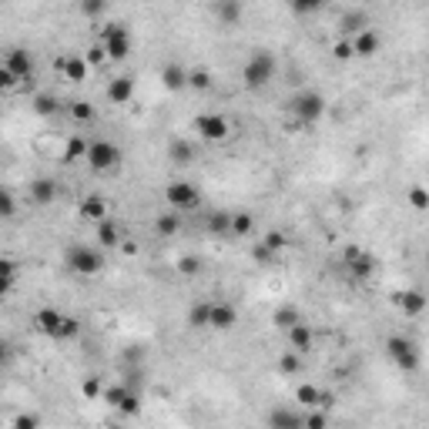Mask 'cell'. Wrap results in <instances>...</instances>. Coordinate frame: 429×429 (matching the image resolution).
Segmentation results:
<instances>
[{
  "label": "cell",
  "mask_w": 429,
  "mask_h": 429,
  "mask_svg": "<svg viewBox=\"0 0 429 429\" xmlns=\"http://www.w3.org/2000/svg\"><path fill=\"white\" fill-rule=\"evenodd\" d=\"M278 74V61L268 54V50H255L252 57L245 61L242 67V84H245L248 91H261V88H268Z\"/></svg>",
  "instance_id": "cell-1"
},
{
  "label": "cell",
  "mask_w": 429,
  "mask_h": 429,
  "mask_svg": "<svg viewBox=\"0 0 429 429\" xmlns=\"http://www.w3.org/2000/svg\"><path fill=\"white\" fill-rule=\"evenodd\" d=\"M285 111L295 118V124H315L325 114V97L319 91H299L289 97Z\"/></svg>",
  "instance_id": "cell-2"
},
{
  "label": "cell",
  "mask_w": 429,
  "mask_h": 429,
  "mask_svg": "<svg viewBox=\"0 0 429 429\" xmlns=\"http://www.w3.org/2000/svg\"><path fill=\"white\" fill-rule=\"evenodd\" d=\"M64 268L74 272V275H97L104 268V259L91 245H71L64 252Z\"/></svg>",
  "instance_id": "cell-3"
},
{
  "label": "cell",
  "mask_w": 429,
  "mask_h": 429,
  "mask_svg": "<svg viewBox=\"0 0 429 429\" xmlns=\"http://www.w3.org/2000/svg\"><path fill=\"white\" fill-rule=\"evenodd\" d=\"M386 355H389L402 372H416V369H419V349H416V342L409 336L386 339Z\"/></svg>",
  "instance_id": "cell-4"
},
{
  "label": "cell",
  "mask_w": 429,
  "mask_h": 429,
  "mask_svg": "<svg viewBox=\"0 0 429 429\" xmlns=\"http://www.w3.org/2000/svg\"><path fill=\"white\" fill-rule=\"evenodd\" d=\"M101 44L107 50V61H128V54L135 47L124 24H107V27H101Z\"/></svg>",
  "instance_id": "cell-5"
},
{
  "label": "cell",
  "mask_w": 429,
  "mask_h": 429,
  "mask_svg": "<svg viewBox=\"0 0 429 429\" xmlns=\"http://www.w3.org/2000/svg\"><path fill=\"white\" fill-rule=\"evenodd\" d=\"M118 165H121V148H118L114 141H107V138L91 141V151H88V168L97 171V175H104V171L118 168Z\"/></svg>",
  "instance_id": "cell-6"
},
{
  "label": "cell",
  "mask_w": 429,
  "mask_h": 429,
  "mask_svg": "<svg viewBox=\"0 0 429 429\" xmlns=\"http://www.w3.org/2000/svg\"><path fill=\"white\" fill-rule=\"evenodd\" d=\"M165 201H168L175 212H195L201 205V191L191 182H171L165 188Z\"/></svg>",
  "instance_id": "cell-7"
},
{
  "label": "cell",
  "mask_w": 429,
  "mask_h": 429,
  "mask_svg": "<svg viewBox=\"0 0 429 429\" xmlns=\"http://www.w3.org/2000/svg\"><path fill=\"white\" fill-rule=\"evenodd\" d=\"M195 135L201 141H229L231 138V124L225 114H198L195 118Z\"/></svg>",
  "instance_id": "cell-8"
},
{
  "label": "cell",
  "mask_w": 429,
  "mask_h": 429,
  "mask_svg": "<svg viewBox=\"0 0 429 429\" xmlns=\"http://www.w3.org/2000/svg\"><path fill=\"white\" fill-rule=\"evenodd\" d=\"M342 261H346V268H349V275L359 278V282H366V278L376 275V259L369 255V252H362L359 245H349L346 252H342Z\"/></svg>",
  "instance_id": "cell-9"
},
{
  "label": "cell",
  "mask_w": 429,
  "mask_h": 429,
  "mask_svg": "<svg viewBox=\"0 0 429 429\" xmlns=\"http://www.w3.org/2000/svg\"><path fill=\"white\" fill-rule=\"evenodd\" d=\"M64 322H67V315H64L61 308H54V306L37 308V312H34V329H37L41 336H47V339H57V342L64 339Z\"/></svg>",
  "instance_id": "cell-10"
},
{
  "label": "cell",
  "mask_w": 429,
  "mask_h": 429,
  "mask_svg": "<svg viewBox=\"0 0 429 429\" xmlns=\"http://www.w3.org/2000/svg\"><path fill=\"white\" fill-rule=\"evenodd\" d=\"M57 71L64 74V81L81 84V81L88 77V71H91V61H88L84 54H67V57H61V61H57Z\"/></svg>",
  "instance_id": "cell-11"
},
{
  "label": "cell",
  "mask_w": 429,
  "mask_h": 429,
  "mask_svg": "<svg viewBox=\"0 0 429 429\" xmlns=\"http://www.w3.org/2000/svg\"><path fill=\"white\" fill-rule=\"evenodd\" d=\"M212 14L218 24L231 27V24H238L245 17V4L242 0H212Z\"/></svg>",
  "instance_id": "cell-12"
},
{
  "label": "cell",
  "mask_w": 429,
  "mask_h": 429,
  "mask_svg": "<svg viewBox=\"0 0 429 429\" xmlns=\"http://www.w3.org/2000/svg\"><path fill=\"white\" fill-rule=\"evenodd\" d=\"M4 64H7V67H11V71H14L20 81H27V84L34 81V54H31V50H24V47H14V50L7 54V61H4Z\"/></svg>",
  "instance_id": "cell-13"
},
{
  "label": "cell",
  "mask_w": 429,
  "mask_h": 429,
  "mask_svg": "<svg viewBox=\"0 0 429 429\" xmlns=\"http://www.w3.org/2000/svg\"><path fill=\"white\" fill-rule=\"evenodd\" d=\"M393 302H396V308L402 312V315H423V312H426V306H429V299H426V295H423L419 289L399 292Z\"/></svg>",
  "instance_id": "cell-14"
},
{
  "label": "cell",
  "mask_w": 429,
  "mask_h": 429,
  "mask_svg": "<svg viewBox=\"0 0 429 429\" xmlns=\"http://www.w3.org/2000/svg\"><path fill=\"white\" fill-rule=\"evenodd\" d=\"M107 101H111V104H128V101H135V77L121 74V77H114V81H107Z\"/></svg>",
  "instance_id": "cell-15"
},
{
  "label": "cell",
  "mask_w": 429,
  "mask_h": 429,
  "mask_svg": "<svg viewBox=\"0 0 429 429\" xmlns=\"http://www.w3.org/2000/svg\"><path fill=\"white\" fill-rule=\"evenodd\" d=\"M57 182L54 178H34L31 184H27V195H31L34 205H54V198H57Z\"/></svg>",
  "instance_id": "cell-16"
},
{
  "label": "cell",
  "mask_w": 429,
  "mask_h": 429,
  "mask_svg": "<svg viewBox=\"0 0 429 429\" xmlns=\"http://www.w3.org/2000/svg\"><path fill=\"white\" fill-rule=\"evenodd\" d=\"M107 212H111V208H107V201L101 198V195H88V198H81V205H77V214H81L84 222H94V225L104 222Z\"/></svg>",
  "instance_id": "cell-17"
},
{
  "label": "cell",
  "mask_w": 429,
  "mask_h": 429,
  "mask_svg": "<svg viewBox=\"0 0 429 429\" xmlns=\"http://www.w3.org/2000/svg\"><path fill=\"white\" fill-rule=\"evenodd\" d=\"M235 322H238V308L229 302H212V329L229 332V329H235Z\"/></svg>",
  "instance_id": "cell-18"
},
{
  "label": "cell",
  "mask_w": 429,
  "mask_h": 429,
  "mask_svg": "<svg viewBox=\"0 0 429 429\" xmlns=\"http://www.w3.org/2000/svg\"><path fill=\"white\" fill-rule=\"evenodd\" d=\"M265 423L272 429H299V426H306V416H299L295 409H272V413L265 416Z\"/></svg>",
  "instance_id": "cell-19"
},
{
  "label": "cell",
  "mask_w": 429,
  "mask_h": 429,
  "mask_svg": "<svg viewBox=\"0 0 429 429\" xmlns=\"http://www.w3.org/2000/svg\"><path fill=\"white\" fill-rule=\"evenodd\" d=\"M353 44H355V57H376L379 47H383V41H379V34L372 31V27H366L362 34L353 37Z\"/></svg>",
  "instance_id": "cell-20"
},
{
  "label": "cell",
  "mask_w": 429,
  "mask_h": 429,
  "mask_svg": "<svg viewBox=\"0 0 429 429\" xmlns=\"http://www.w3.org/2000/svg\"><path fill=\"white\" fill-rule=\"evenodd\" d=\"M88 151H91V141L84 138V135H71L67 144H64V161H67V165L88 161Z\"/></svg>",
  "instance_id": "cell-21"
},
{
  "label": "cell",
  "mask_w": 429,
  "mask_h": 429,
  "mask_svg": "<svg viewBox=\"0 0 429 429\" xmlns=\"http://www.w3.org/2000/svg\"><path fill=\"white\" fill-rule=\"evenodd\" d=\"M285 336H289V346L292 349H295V353H312V342H315V336H312V329H308L306 322H299V325H292L289 332H285Z\"/></svg>",
  "instance_id": "cell-22"
},
{
  "label": "cell",
  "mask_w": 429,
  "mask_h": 429,
  "mask_svg": "<svg viewBox=\"0 0 429 429\" xmlns=\"http://www.w3.org/2000/svg\"><path fill=\"white\" fill-rule=\"evenodd\" d=\"M161 84H165V91H182V88H188V71L182 64H165L161 67Z\"/></svg>",
  "instance_id": "cell-23"
},
{
  "label": "cell",
  "mask_w": 429,
  "mask_h": 429,
  "mask_svg": "<svg viewBox=\"0 0 429 429\" xmlns=\"http://www.w3.org/2000/svg\"><path fill=\"white\" fill-rule=\"evenodd\" d=\"M366 27H369V17L362 11H349V14H342V20H339L342 37H355V34H362Z\"/></svg>",
  "instance_id": "cell-24"
},
{
  "label": "cell",
  "mask_w": 429,
  "mask_h": 429,
  "mask_svg": "<svg viewBox=\"0 0 429 429\" xmlns=\"http://www.w3.org/2000/svg\"><path fill=\"white\" fill-rule=\"evenodd\" d=\"M168 158L171 161H175V165H191V161H195V144H191V141L188 138H175L168 144Z\"/></svg>",
  "instance_id": "cell-25"
},
{
  "label": "cell",
  "mask_w": 429,
  "mask_h": 429,
  "mask_svg": "<svg viewBox=\"0 0 429 429\" xmlns=\"http://www.w3.org/2000/svg\"><path fill=\"white\" fill-rule=\"evenodd\" d=\"M97 242H101L104 248H118V245H121V229H118L111 218L97 222Z\"/></svg>",
  "instance_id": "cell-26"
},
{
  "label": "cell",
  "mask_w": 429,
  "mask_h": 429,
  "mask_svg": "<svg viewBox=\"0 0 429 429\" xmlns=\"http://www.w3.org/2000/svg\"><path fill=\"white\" fill-rule=\"evenodd\" d=\"M188 325L191 329H212V302H198L188 308Z\"/></svg>",
  "instance_id": "cell-27"
},
{
  "label": "cell",
  "mask_w": 429,
  "mask_h": 429,
  "mask_svg": "<svg viewBox=\"0 0 429 429\" xmlns=\"http://www.w3.org/2000/svg\"><path fill=\"white\" fill-rule=\"evenodd\" d=\"M272 322H275V329H282V332H289L292 325H299L302 322V312L295 306H282L275 308V315H272Z\"/></svg>",
  "instance_id": "cell-28"
},
{
  "label": "cell",
  "mask_w": 429,
  "mask_h": 429,
  "mask_svg": "<svg viewBox=\"0 0 429 429\" xmlns=\"http://www.w3.org/2000/svg\"><path fill=\"white\" fill-rule=\"evenodd\" d=\"M255 231V214L252 212H231V235H238V238H245Z\"/></svg>",
  "instance_id": "cell-29"
},
{
  "label": "cell",
  "mask_w": 429,
  "mask_h": 429,
  "mask_svg": "<svg viewBox=\"0 0 429 429\" xmlns=\"http://www.w3.org/2000/svg\"><path fill=\"white\" fill-rule=\"evenodd\" d=\"M205 229L212 235H231V212H212L205 218Z\"/></svg>",
  "instance_id": "cell-30"
},
{
  "label": "cell",
  "mask_w": 429,
  "mask_h": 429,
  "mask_svg": "<svg viewBox=\"0 0 429 429\" xmlns=\"http://www.w3.org/2000/svg\"><path fill=\"white\" fill-rule=\"evenodd\" d=\"M128 393H131V386L128 383H111V386H104V393H101V399H104L111 409H118L124 399H128Z\"/></svg>",
  "instance_id": "cell-31"
},
{
  "label": "cell",
  "mask_w": 429,
  "mask_h": 429,
  "mask_svg": "<svg viewBox=\"0 0 429 429\" xmlns=\"http://www.w3.org/2000/svg\"><path fill=\"white\" fill-rule=\"evenodd\" d=\"M61 111V101L54 97V94H37L34 97V114H41V118H54Z\"/></svg>",
  "instance_id": "cell-32"
},
{
  "label": "cell",
  "mask_w": 429,
  "mask_h": 429,
  "mask_svg": "<svg viewBox=\"0 0 429 429\" xmlns=\"http://www.w3.org/2000/svg\"><path fill=\"white\" fill-rule=\"evenodd\" d=\"M406 201H409L413 212H429V188H423V184H409Z\"/></svg>",
  "instance_id": "cell-33"
},
{
  "label": "cell",
  "mask_w": 429,
  "mask_h": 429,
  "mask_svg": "<svg viewBox=\"0 0 429 429\" xmlns=\"http://www.w3.org/2000/svg\"><path fill=\"white\" fill-rule=\"evenodd\" d=\"M178 229H182V218H178V214H158V218H154V231H158L161 238L178 235Z\"/></svg>",
  "instance_id": "cell-34"
},
{
  "label": "cell",
  "mask_w": 429,
  "mask_h": 429,
  "mask_svg": "<svg viewBox=\"0 0 429 429\" xmlns=\"http://www.w3.org/2000/svg\"><path fill=\"white\" fill-rule=\"evenodd\" d=\"M278 372H282V376H299V372H302V353L292 349V353L282 355V359H278Z\"/></svg>",
  "instance_id": "cell-35"
},
{
  "label": "cell",
  "mask_w": 429,
  "mask_h": 429,
  "mask_svg": "<svg viewBox=\"0 0 429 429\" xmlns=\"http://www.w3.org/2000/svg\"><path fill=\"white\" fill-rule=\"evenodd\" d=\"M319 386H299V389H295V402H299V406H308V409H315V406H319Z\"/></svg>",
  "instance_id": "cell-36"
},
{
  "label": "cell",
  "mask_w": 429,
  "mask_h": 429,
  "mask_svg": "<svg viewBox=\"0 0 429 429\" xmlns=\"http://www.w3.org/2000/svg\"><path fill=\"white\" fill-rule=\"evenodd\" d=\"M188 88H191V91H208V88H212V74H208L205 67L188 71Z\"/></svg>",
  "instance_id": "cell-37"
},
{
  "label": "cell",
  "mask_w": 429,
  "mask_h": 429,
  "mask_svg": "<svg viewBox=\"0 0 429 429\" xmlns=\"http://www.w3.org/2000/svg\"><path fill=\"white\" fill-rule=\"evenodd\" d=\"M71 118H74L77 124L94 121V104L91 101H74V104H71Z\"/></svg>",
  "instance_id": "cell-38"
},
{
  "label": "cell",
  "mask_w": 429,
  "mask_h": 429,
  "mask_svg": "<svg viewBox=\"0 0 429 429\" xmlns=\"http://www.w3.org/2000/svg\"><path fill=\"white\" fill-rule=\"evenodd\" d=\"M332 57H336V61H349V57H355L353 37H339L336 44H332Z\"/></svg>",
  "instance_id": "cell-39"
},
{
  "label": "cell",
  "mask_w": 429,
  "mask_h": 429,
  "mask_svg": "<svg viewBox=\"0 0 429 429\" xmlns=\"http://www.w3.org/2000/svg\"><path fill=\"white\" fill-rule=\"evenodd\" d=\"M322 4L325 0H289L292 14H299V17H308V14H315V11H322Z\"/></svg>",
  "instance_id": "cell-40"
},
{
  "label": "cell",
  "mask_w": 429,
  "mask_h": 429,
  "mask_svg": "<svg viewBox=\"0 0 429 429\" xmlns=\"http://www.w3.org/2000/svg\"><path fill=\"white\" fill-rule=\"evenodd\" d=\"M0 275H4V292H11L14 289V278H17V261L14 259L0 261Z\"/></svg>",
  "instance_id": "cell-41"
},
{
  "label": "cell",
  "mask_w": 429,
  "mask_h": 429,
  "mask_svg": "<svg viewBox=\"0 0 429 429\" xmlns=\"http://www.w3.org/2000/svg\"><path fill=\"white\" fill-rule=\"evenodd\" d=\"M107 4H111V0H81V14L101 17V14H107Z\"/></svg>",
  "instance_id": "cell-42"
},
{
  "label": "cell",
  "mask_w": 429,
  "mask_h": 429,
  "mask_svg": "<svg viewBox=\"0 0 429 429\" xmlns=\"http://www.w3.org/2000/svg\"><path fill=\"white\" fill-rule=\"evenodd\" d=\"M20 84H27V81H20V77H17L14 71L4 64V67H0V88H4V91H17Z\"/></svg>",
  "instance_id": "cell-43"
},
{
  "label": "cell",
  "mask_w": 429,
  "mask_h": 429,
  "mask_svg": "<svg viewBox=\"0 0 429 429\" xmlns=\"http://www.w3.org/2000/svg\"><path fill=\"white\" fill-rule=\"evenodd\" d=\"M178 272H182V275H198L201 259H195V255H182V259H178Z\"/></svg>",
  "instance_id": "cell-44"
},
{
  "label": "cell",
  "mask_w": 429,
  "mask_h": 429,
  "mask_svg": "<svg viewBox=\"0 0 429 429\" xmlns=\"http://www.w3.org/2000/svg\"><path fill=\"white\" fill-rule=\"evenodd\" d=\"M275 255H278V252H272L265 242H259V245L252 248V259L259 261V265H272V261H275Z\"/></svg>",
  "instance_id": "cell-45"
},
{
  "label": "cell",
  "mask_w": 429,
  "mask_h": 429,
  "mask_svg": "<svg viewBox=\"0 0 429 429\" xmlns=\"http://www.w3.org/2000/svg\"><path fill=\"white\" fill-rule=\"evenodd\" d=\"M138 409H141V396L135 393V389H131V393H128V399H124L121 406H118V413H121V416H135Z\"/></svg>",
  "instance_id": "cell-46"
},
{
  "label": "cell",
  "mask_w": 429,
  "mask_h": 429,
  "mask_svg": "<svg viewBox=\"0 0 429 429\" xmlns=\"http://www.w3.org/2000/svg\"><path fill=\"white\" fill-rule=\"evenodd\" d=\"M265 245L272 248V252H282V248L289 245V238H285V231H265V238H261Z\"/></svg>",
  "instance_id": "cell-47"
},
{
  "label": "cell",
  "mask_w": 429,
  "mask_h": 429,
  "mask_svg": "<svg viewBox=\"0 0 429 429\" xmlns=\"http://www.w3.org/2000/svg\"><path fill=\"white\" fill-rule=\"evenodd\" d=\"M0 214H4L7 222L17 214V201H14V195H11V191H0Z\"/></svg>",
  "instance_id": "cell-48"
},
{
  "label": "cell",
  "mask_w": 429,
  "mask_h": 429,
  "mask_svg": "<svg viewBox=\"0 0 429 429\" xmlns=\"http://www.w3.org/2000/svg\"><path fill=\"white\" fill-rule=\"evenodd\" d=\"M81 393H84L88 399H97L101 393H104V386H101V379H97V376H88V379H84V386H81Z\"/></svg>",
  "instance_id": "cell-49"
},
{
  "label": "cell",
  "mask_w": 429,
  "mask_h": 429,
  "mask_svg": "<svg viewBox=\"0 0 429 429\" xmlns=\"http://www.w3.org/2000/svg\"><path fill=\"white\" fill-rule=\"evenodd\" d=\"M306 426L308 429H325V426H329V416H325V409H322V406H315V413L306 416Z\"/></svg>",
  "instance_id": "cell-50"
},
{
  "label": "cell",
  "mask_w": 429,
  "mask_h": 429,
  "mask_svg": "<svg viewBox=\"0 0 429 429\" xmlns=\"http://www.w3.org/2000/svg\"><path fill=\"white\" fill-rule=\"evenodd\" d=\"M37 426H41V419L34 413H20L14 423H11V429H37Z\"/></svg>",
  "instance_id": "cell-51"
},
{
  "label": "cell",
  "mask_w": 429,
  "mask_h": 429,
  "mask_svg": "<svg viewBox=\"0 0 429 429\" xmlns=\"http://www.w3.org/2000/svg\"><path fill=\"white\" fill-rule=\"evenodd\" d=\"M88 61H91V67H101V64L107 61V50H104V44H94L88 54H84Z\"/></svg>",
  "instance_id": "cell-52"
},
{
  "label": "cell",
  "mask_w": 429,
  "mask_h": 429,
  "mask_svg": "<svg viewBox=\"0 0 429 429\" xmlns=\"http://www.w3.org/2000/svg\"><path fill=\"white\" fill-rule=\"evenodd\" d=\"M81 336V322L74 319V315H67V322H64V339L61 342H67V339H77Z\"/></svg>",
  "instance_id": "cell-53"
},
{
  "label": "cell",
  "mask_w": 429,
  "mask_h": 429,
  "mask_svg": "<svg viewBox=\"0 0 429 429\" xmlns=\"http://www.w3.org/2000/svg\"><path fill=\"white\" fill-rule=\"evenodd\" d=\"M332 402H336V396H332L329 389H322V393H319V406H322V409H329Z\"/></svg>",
  "instance_id": "cell-54"
},
{
  "label": "cell",
  "mask_w": 429,
  "mask_h": 429,
  "mask_svg": "<svg viewBox=\"0 0 429 429\" xmlns=\"http://www.w3.org/2000/svg\"><path fill=\"white\" fill-rule=\"evenodd\" d=\"M426 268H429V252H426Z\"/></svg>",
  "instance_id": "cell-55"
}]
</instances>
